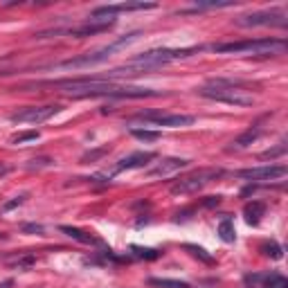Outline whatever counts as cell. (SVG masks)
<instances>
[{
	"mask_svg": "<svg viewBox=\"0 0 288 288\" xmlns=\"http://www.w3.org/2000/svg\"><path fill=\"white\" fill-rule=\"evenodd\" d=\"M198 93L207 99L223 101V104H230V106H252L255 104V95L250 90L241 88L239 83L228 81V79H212Z\"/></svg>",
	"mask_w": 288,
	"mask_h": 288,
	"instance_id": "1",
	"label": "cell"
},
{
	"mask_svg": "<svg viewBox=\"0 0 288 288\" xmlns=\"http://www.w3.org/2000/svg\"><path fill=\"white\" fill-rule=\"evenodd\" d=\"M218 54H284L286 41L284 38H257V41H234V43H218L214 45Z\"/></svg>",
	"mask_w": 288,
	"mask_h": 288,
	"instance_id": "2",
	"label": "cell"
},
{
	"mask_svg": "<svg viewBox=\"0 0 288 288\" xmlns=\"http://www.w3.org/2000/svg\"><path fill=\"white\" fill-rule=\"evenodd\" d=\"M194 52H201V48H185V50L158 48V50H149V52H142L140 56H133L128 63H131V65H140V68H146V70H153V68L165 65V63H169V61H176V59H185V56H191Z\"/></svg>",
	"mask_w": 288,
	"mask_h": 288,
	"instance_id": "3",
	"label": "cell"
},
{
	"mask_svg": "<svg viewBox=\"0 0 288 288\" xmlns=\"http://www.w3.org/2000/svg\"><path fill=\"white\" fill-rule=\"evenodd\" d=\"M223 176V171L221 169H201V171H196V173H189V176H185L183 180H178L176 185L171 187V194H180V196H185V194H196V191H201L205 185H210L212 180H216V178H221Z\"/></svg>",
	"mask_w": 288,
	"mask_h": 288,
	"instance_id": "4",
	"label": "cell"
},
{
	"mask_svg": "<svg viewBox=\"0 0 288 288\" xmlns=\"http://www.w3.org/2000/svg\"><path fill=\"white\" fill-rule=\"evenodd\" d=\"M239 27H286V14L281 9L270 11H257V14H248L234 20Z\"/></svg>",
	"mask_w": 288,
	"mask_h": 288,
	"instance_id": "5",
	"label": "cell"
},
{
	"mask_svg": "<svg viewBox=\"0 0 288 288\" xmlns=\"http://www.w3.org/2000/svg\"><path fill=\"white\" fill-rule=\"evenodd\" d=\"M61 108L56 104H50V106H27L18 113L11 115V122L16 124H41L45 120H50L52 115H56Z\"/></svg>",
	"mask_w": 288,
	"mask_h": 288,
	"instance_id": "6",
	"label": "cell"
},
{
	"mask_svg": "<svg viewBox=\"0 0 288 288\" xmlns=\"http://www.w3.org/2000/svg\"><path fill=\"white\" fill-rule=\"evenodd\" d=\"M288 173V169L284 165H266V167H252V169H243L236 176L243 180H279Z\"/></svg>",
	"mask_w": 288,
	"mask_h": 288,
	"instance_id": "7",
	"label": "cell"
},
{
	"mask_svg": "<svg viewBox=\"0 0 288 288\" xmlns=\"http://www.w3.org/2000/svg\"><path fill=\"white\" fill-rule=\"evenodd\" d=\"M113 54L110 45L104 50H99V52H93V54H83V56H77V59H68V61H61V68H75V70H79V68H90V65H97V63H104L106 59Z\"/></svg>",
	"mask_w": 288,
	"mask_h": 288,
	"instance_id": "8",
	"label": "cell"
},
{
	"mask_svg": "<svg viewBox=\"0 0 288 288\" xmlns=\"http://www.w3.org/2000/svg\"><path fill=\"white\" fill-rule=\"evenodd\" d=\"M189 165V160H185V158H165L162 162H158V165L149 171L151 178H160V176H171V173L180 171V169H185Z\"/></svg>",
	"mask_w": 288,
	"mask_h": 288,
	"instance_id": "9",
	"label": "cell"
},
{
	"mask_svg": "<svg viewBox=\"0 0 288 288\" xmlns=\"http://www.w3.org/2000/svg\"><path fill=\"white\" fill-rule=\"evenodd\" d=\"M156 158V153H151V151H138V153H131L126 156L124 160H120V165H117L115 171H124V169H140L144 167L146 162H151Z\"/></svg>",
	"mask_w": 288,
	"mask_h": 288,
	"instance_id": "10",
	"label": "cell"
},
{
	"mask_svg": "<svg viewBox=\"0 0 288 288\" xmlns=\"http://www.w3.org/2000/svg\"><path fill=\"white\" fill-rule=\"evenodd\" d=\"M113 23H93L88 20L86 25L77 27V30H70V36H77V38H86V36H93V34H99V32H106Z\"/></svg>",
	"mask_w": 288,
	"mask_h": 288,
	"instance_id": "11",
	"label": "cell"
},
{
	"mask_svg": "<svg viewBox=\"0 0 288 288\" xmlns=\"http://www.w3.org/2000/svg\"><path fill=\"white\" fill-rule=\"evenodd\" d=\"M153 124H158V126H189V124H194V117L191 115H160Z\"/></svg>",
	"mask_w": 288,
	"mask_h": 288,
	"instance_id": "12",
	"label": "cell"
},
{
	"mask_svg": "<svg viewBox=\"0 0 288 288\" xmlns=\"http://www.w3.org/2000/svg\"><path fill=\"white\" fill-rule=\"evenodd\" d=\"M263 212H266V205H263V203H259V201H252V203H248V205H246L243 216H246V221L250 225H257L259 221H261Z\"/></svg>",
	"mask_w": 288,
	"mask_h": 288,
	"instance_id": "13",
	"label": "cell"
},
{
	"mask_svg": "<svg viewBox=\"0 0 288 288\" xmlns=\"http://www.w3.org/2000/svg\"><path fill=\"white\" fill-rule=\"evenodd\" d=\"M36 263V257L30 255V252H23V255H16V257H9L7 259V266L9 268H18V270H27Z\"/></svg>",
	"mask_w": 288,
	"mask_h": 288,
	"instance_id": "14",
	"label": "cell"
},
{
	"mask_svg": "<svg viewBox=\"0 0 288 288\" xmlns=\"http://www.w3.org/2000/svg\"><path fill=\"white\" fill-rule=\"evenodd\" d=\"M61 232L63 234H68L70 239H75V241H79V243H95V239L90 234H86V232H81L79 228H72V225H61Z\"/></svg>",
	"mask_w": 288,
	"mask_h": 288,
	"instance_id": "15",
	"label": "cell"
},
{
	"mask_svg": "<svg viewBox=\"0 0 288 288\" xmlns=\"http://www.w3.org/2000/svg\"><path fill=\"white\" fill-rule=\"evenodd\" d=\"M218 236H221L225 243H234L236 234H234V225L230 218H223V221L218 223Z\"/></svg>",
	"mask_w": 288,
	"mask_h": 288,
	"instance_id": "16",
	"label": "cell"
},
{
	"mask_svg": "<svg viewBox=\"0 0 288 288\" xmlns=\"http://www.w3.org/2000/svg\"><path fill=\"white\" fill-rule=\"evenodd\" d=\"M259 133H261V131H259V128H248V131L243 133V135H239V138H236L234 140V149H246V146L248 144H252V142H255V140L259 138Z\"/></svg>",
	"mask_w": 288,
	"mask_h": 288,
	"instance_id": "17",
	"label": "cell"
},
{
	"mask_svg": "<svg viewBox=\"0 0 288 288\" xmlns=\"http://www.w3.org/2000/svg\"><path fill=\"white\" fill-rule=\"evenodd\" d=\"M183 248H185V250L189 252L191 257L201 259L203 263H214V257H212V255H207V250H205V248H201V246H194V243H185Z\"/></svg>",
	"mask_w": 288,
	"mask_h": 288,
	"instance_id": "18",
	"label": "cell"
},
{
	"mask_svg": "<svg viewBox=\"0 0 288 288\" xmlns=\"http://www.w3.org/2000/svg\"><path fill=\"white\" fill-rule=\"evenodd\" d=\"M149 284L151 286H160V288H191L187 281H180V279H158V277H153Z\"/></svg>",
	"mask_w": 288,
	"mask_h": 288,
	"instance_id": "19",
	"label": "cell"
},
{
	"mask_svg": "<svg viewBox=\"0 0 288 288\" xmlns=\"http://www.w3.org/2000/svg\"><path fill=\"white\" fill-rule=\"evenodd\" d=\"M131 133H133V138L142 140V142H156L160 138L158 131H146V128H131Z\"/></svg>",
	"mask_w": 288,
	"mask_h": 288,
	"instance_id": "20",
	"label": "cell"
},
{
	"mask_svg": "<svg viewBox=\"0 0 288 288\" xmlns=\"http://www.w3.org/2000/svg\"><path fill=\"white\" fill-rule=\"evenodd\" d=\"M263 288H288V279L281 277V275H277V273H273L270 277H266Z\"/></svg>",
	"mask_w": 288,
	"mask_h": 288,
	"instance_id": "21",
	"label": "cell"
},
{
	"mask_svg": "<svg viewBox=\"0 0 288 288\" xmlns=\"http://www.w3.org/2000/svg\"><path fill=\"white\" fill-rule=\"evenodd\" d=\"M232 0H210V3H196V9H221V7H230Z\"/></svg>",
	"mask_w": 288,
	"mask_h": 288,
	"instance_id": "22",
	"label": "cell"
},
{
	"mask_svg": "<svg viewBox=\"0 0 288 288\" xmlns=\"http://www.w3.org/2000/svg\"><path fill=\"white\" fill-rule=\"evenodd\" d=\"M32 140H38V131H25V133H18L11 138L14 144H23V142H32Z\"/></svg>",
	"mask_w": 288,
	"mask_h": 288,
	"instance_id": "23",
	"label": "cell"
},
{
	"mask_svg": "<svg viewBox=\"0 0 288 288\" xmlns=\"http://www.w3.org/2000/svg\"><path fill=\"white\" fill-rule=\"evenodd\" d=\"M104 153H108V146H99V149H95V151H88V153H83L81 162H95L97 158H101Z\"/></svg>",
	"mask_w": 288,
	"mask_h": 288,
	"instance_id": "24",
	"label": "cell"
},
{
	"mask_svg": "<svg viewBox=\"0 0 288 288\" xmlns=\"http://www.w3.org/2000/svg\"><path fill=\"white\" fill-rule=\"evenodd\" d=\"M261 252L266 257H273V259H281V248L277 243H266V246H261Z\"/></svg>",
	"mask_w": 288,
	"mask_h": 288,
	"instance_id": "25",
	"label": "cell"
},
{
	"mask_svg": "<svg viewBox=\"0 0 288 288\" xmlns=\"http://www.w3.org/2000/svg\"><path fill=\"white\" fill-rule=\"evenodd\" d=\"M133 252L138 257H144V259H158V252L151 250V248H140V246H133Z\"/></svg>",
	"mask_w": 288,
	"mask_h": 288,
	"instance_id": "26",
	"label": "cell"
},
{
	"mask_svg": "<svg viewBox=\"0 0 288 288\" xmlns=\"http://www.w3.org/2000/svg\"><path fill=\"white\" fill-rule=\"evenodd\" d=\"M50 165H52V160H50V158H34L30 165H27V169L34 171V169H43V167H50Z\"/></svg>",
	"mask_w": 288,
	"mask_h": 288,
	"instance_id": "27",
	"label": "cell"
},
{
	"mask_svg": "<svg viewBox=\"0 0 288 288\" xmlns=\"http://www.w3.org/2000/svg\"><path fill=\"white\" fill-rule=\"evenodd\" d=\"M281 153H286V144H279V146H275V149H270V151H266V153H261V158L263 160H273V158H277V156H281Z\"/></svg>",
	"mask_w": 288,
	"mask_h": 288,
	"instance_id": "28",
	"label": "cell"
},
{
	"mask_svg": "<svg viewBox=\"0 0 288 288\" xmlns=\"http://www.w3.org/2000/svg\"><path fill=\"white\" fill-rule=\"evenodd\" d=\"M25 198L27 196H16L14 201H9V203H5L3 205V212H9V210H14V207H18V205H23L25 203Z\"/></svg>",
	"mask_w": 288,
	"mask_h": 288,
	"instance_id": "29",
	"label": "cell"
},
{
	"mask_svg": "<svg viewBox=\"0 0 288 288\" xmlns=\"http://www.w3.org/2000/svg\"><path fill=\"white\" fill-rule=\"evenodd\" d=\"M23 232H43V225L27 223V225H23Z\"/></svg>",
	"mask_w": 288,
	"mask_h": 288,
	"instance_id": "30",
	"label": "cell"
},
{
	"mask_svg": "<svg viewBox=\"0 0 288 288\" xmlns=\"http://www.w3.org/2000/svg\"><path fill=\"white\" fill-rule=\"evenodd\" d=\"M218 203H221V196H212L210 201H205V205L207 207H214V205H218Z\"/></svg>",
	"mask_w": 288,
	"mask_h": 288,
	"instance_id": "31",
	"label": "cell"
},
{
	"mask_svg": "<svg viewBox=\"0 0 288 288\" xmlns=\"http://www.w3.org/2000/svg\"><path fill=\"white\" fill-rule=\"evenodd\" d=\"M11 284H14V281L7 279V281H3V284H0V288H11Z\"/></svg>",
	"mask_w": 288,
	"mask_h": 288,
	"instance_id": "32",
	"label": "cell"
},
{
	"mask_svg": "<svg viewBox=\"0 0 288 288\" xmlns=\"http://www.w3.org/2000/svg\"><path fill=\"white\" fill-rule=\"evenodd\" d=\"M9 171V167H5V165H0V176H3V173H7Z\"/></svg>",
	"mask_w": 288,
	"mask_h": 288,
	"instance_id": "33",
	"label": "cell"
}]
</instances>
